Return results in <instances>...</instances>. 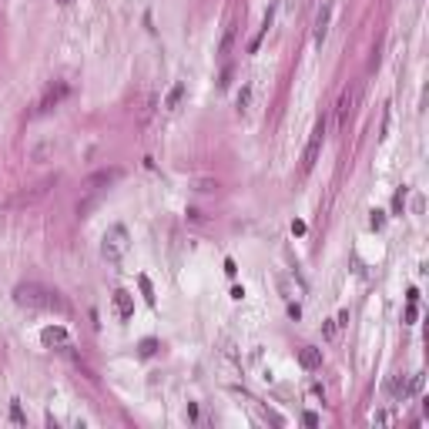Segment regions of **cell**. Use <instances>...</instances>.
Segmentation results:
<instances>
[{
	"label": "cell",
	"instance_id": "obj_2",
	"mask_svg": "<svg viewBox=\"0 0 429 429\" xmlns=\"http://www.w3.org/2000/svg\"><path fill=\"white\" fill-rule=\"evenodd\" d=\"M128 248H131V238H128V228H124V225H114V228L104 231V238H101V255H104V261H111V265L124 261Z\"/></svg>",
	"mask_w": 429,
	"mask_h": 429
},
{
	"label": "cell",
	"instance_id": "obj_11",
	"mask_svg": "<svg viewBox=\"0 0 429 429\" xmlns=\"http://www.w3.org/2000/svg\"><path fill=\"white\" fill-rule=\"evenodd\" d=\"M117 178H121V171H117V168L97 171V174H91V178H87V188H104V185H114Z\"/></svg>",
	"mask_w": 429,
	"mask_h": 429
},
{
	"label": "cell",
	"instance_id": "obj_20",
	"mask_svg": "<svg viewBox=\"0 0 429 429\" xmlns=\"http://www.w3.org/2000/svg\"><path fill=\"white\" fill-rule=\"evenodd\" d=\"M322 336H325V339L336 336V322H325V325H322Z\"/></svg>",
	"mask_w": 429,
	"mask_h": 429
},
{
	"label": "cell",
	"instance_id": "obj_21",
	"mask_svg": "<svg viewBox=\"0 0 429 429\" xmlns=\"http://www.w3.org/2000/svg\"><path fill=\"white\" fill-rule=\"evenodd\" d=\"M302 423H305V426H318V416H315V412H305Z\"/></svg>",
	"mask_w": 429,
	"mask_h": 429
},
{
	"label": "cell",
	"instance_id": "obj_14",
	"mask_svg": "<svg viewBox=\"0 0 429 429\" xmlns=\"http://www.w3.org/2000/svg\"><path fill=\"white\" fill-rule=\"evenodd\" d=\"M138 352L144 355V359H148V355H154V352H158V339H141V345H138Z\"/></svg>",
	"mask_w": 429,
	"mask_h": 429
},
{
	"label": "cell",
	"instance_id": "obj_15",
	"mask_svg": "<svg viewBox=\"0 0 429 429\" xmlns=\"http://www.w3.org/2000/svg\"><path fill=\"white\" fill-rule=\"evenodd\" d=\"M248 101H252V87L245 84L242 91H238V97H235V104H238V111H245V108H248Z\"/></svg>",
	"mask_w": 429,
	"mask_h": 429
},
{
	"label": "cell",
	"instance_id": "obj_18",
	"mask_svg": "<svg viewBox=\"0 0 429 429\" xmlns=\"http://www.w3.org/2000/svg\"><path fill=\"white\" fill-rule=\"evenodd\" d=\"M369 225H372V228H382V225H386V211H372Z\"/></svg>",
	"mask_w": 429,
	"mask_h": 429
},
{
	"label": "cell",
	"instance_id": "obj_7",
	"mask_svg": "<svg viewBox=\"0 0 429 429\" xmlns=\"http://www.w3.org/2000/svg\"><path fill=\"white\" fill-rule=\"evenodd\" d=\"M329 20H332V7L329 3H322L315 14V44L322 47L325 44V37H329Z\"/></svg>",
	"mask_w": 429,
	"mask_h": 429
},
{
	"label": "cell",
	"instance_id": "obj_6",
	"mask_svg": "<svg viewBox=\"0 0 429 429\" xmlns=\"http://www.w3.org/2000/svg\"><path fill=\"white\" fill-rule=\"evenodd\" d=\"M114 312H117L121 322H128V318L134 315V295L124 292V288H117V292H114Z\"/></svg>",
	"mask_w": 429,
	"mask_h": 429
},
{
	"label": "cell",
	"instance_id": "obj_9",
	"mask_svg": "<svg viewBox=\"0 0 429 429\" xmlns=\"http://www.w3.org/2000/svg\"><path fill=\"white\" fill-rule=\"evenodd\" d=\"M40 342L44 345H67V329L64 325H47L40 332Z\"/></svg>",
	"mask_w": 429,
	"mask_h": 429
},
{
	"label": "cell",
	"instance_id": "obj_16",
	"mask_svg": "<svg viewBox=\"0 0 429 429\" xmlns=\"http://www.w3.org/2000/svg\"><path fill=\"white\" fill-rule=\"evenodd\" d=\"M10 423H17V426H24V423H27V416L20 412V406H17V402L10 406Z\"/></svg>",
	"mask_w": 429,
	"mask_h": 429
},
{
	"label": "cell",
	"instance_id": "obj_1",
	"mask_svg": "<svg viewBox=\"0 0 429 429\" xmlns=\"http://www.w3.org/2000/svg\"><path fill=\"white\" fill-rule=\"evenodd\" d=\"M14 302H17L20 309H57V312H64V299L57 295L54 288H44L37 282H20L17 288H14Z\"/></svg>",
	"mask_w": 429,
	"mask_h": 429
},
{
	"label": "cell",
	"instance_id": "obj_25",
	"mask_svg": "<svg viewBox=\"0 0 429 429\" xmlns=\"http://www.w3.org/2000/svg\"><path fill=\"white\" fill-rule=\"evenodd\" d=\"M60 3H64V7H67V3H74V0H60Z\"/></svg>",
	"mask_w": 429,
	"mask_h": 429
},
{
	"label": "cell",
	"instance_id": "obj_10",
	"mask_svg": "<svg viewBox=\"0 0 429 429\" xmlns=\"http://www.w3.org/2000/svg\"><path fill=\"white\" fill-rule=\"evenodd\" d=\"M299 362H302V369H309V372H312V369H318V366H322V349L305 345V349L299 352Z\"/></svg>",
	"mask_w": 429,
	"mask_h": 429
},
{
	"label": "cell",
	"instance_id": "obj_24",
	"mask_svg": "<svg viewBox=\"0 0 429 429\" xmlns=\"http://www.w3.org/2000/svg\"><path fill=\"white\" fill-rule=\"evenodd\" d=\"M225 272H228V275H235V272H238V265H235L231 258H225Z\"/></svg>",
	"mask_w": 429,
	"mask_h": 429
},
{
	"label": "cell",
	"instance_id": "obj_12",
	"mask_svg": "<svg viewBox=\"0 0 429 429\" xmlns=\"http://www.w3.org/2000/svg\"><path fill=\"white\" fill-rule=\"evenodd\" d=\"M235 34H238V24H228V27H225L222 44H218V54H222V57L231 54V47H235Z\"/></svg>",
	"mask_w": 429,
	"mask_h": 429
},
{
	"label": "cell",
	"instance_id": "obj_19",
	"mask_svg": "<svg viewBox=\"0 0 429 429\" xmlns=\"http://www.w3.org/2000/svg\"><path fill=\"white\" fill-rule=\"evenodd\" d=\"M419 389H423V372H416L412 382H409V392H419Z\"/></svg>",
	"mask_w": 429,
	"mask_h": 429
},
{
	"label": "cell",
	"instance_id": "obj_5",
	"mask_svg": "<svg viewBox=\"0 0 429 429\" xmlns=\"http://www.w3.org/2000/svg\"><path fill=\"white\" fill-rule=\"evenodd\" d=\"M355 104H359V84L345 87V91H342V97H339V124H345V121L352 117Z\"/></svg>",
	"mask_w": 429,
	"mask_h": 429
},
{
	"label": "cell",
	"instance_id": "obj_17",
	"mask_svg": "<svg viewBox=\"0 0 429 429\" xmlns=\"http://www.w3.org/2000/svg\"><path fill=\"white\" fill-rule=\"evenodd\" d=\"M402 205H406V188L396 191V198H392V211H402Z\"/></svg>",
	"mask_w": 429,
	"mask_h": 429
},
{
	"label": "cell",
	"instance_id": "obj_8",
	"mask_svg": "<svg viewBox=\"0 0 429 429\" xmlns=\"http://www.w3.org/2000/svg\"><path fill=\"white\" fill-rule=\"evenodd\" d=\"M185 94H188L185 81H174V84H171V91L165 94V111H178V108H181V101H185Z\"/></svg>",
	"mask_w": 429,
	"mask_h": 429
},
{
	"label": "cell",
	"instance_id": "obj_22",
	"mask_svg": "<svg viewBox=\"0 0 429 429\" xmlns=\"http://www.w3.org/2000/svg\"><path fill=\"white\" fill-rule=\"evenodd\" d=\"M288 315H292V318H299V315H302V309H299V302H288Z\"/></svg>",
	"mask_w": 429,
	"mask_h": 429
},
{
	"label": "cell",
	"instance_id": "obj_13",
	"mask_svg": "<svg viewBox=\"0 0 429 429\" xmlns=\"http://www.w3.org/2000/svg\"><path fill=\"white\" fill-rule=\"evenodd\" d=\"M138 285H141V295H144V302H148V305H154V285H151V279L148 275H138Z\"/></svg>",
	"mask_w": 429,
	"mask_h": 429
},
{
	"label": "cell",
	"instance_id": "obj_3",
	"mask_svg": "<svg viewBox=\"0 0 429 429\" xmlns=\"http://www.w3.org/2000/svg\"><path fill=\"white\" fill-rule=\"evenodd\" d=\"M322 141H325V121H318L315 128H312V134H309V144H305V154H302V174H309V171L315 168Z\"/></svg>",
	"mask_w": 429,
	"mask_h": 429
},
{
	"label": "cell",
	"instance_id": "obj_4",
	"mask_svg": "<svg viewBox=\"0 0 429 429\" xmlns=\"http://www.w3.org/2000/svg\"><path fill=\"white\" fill-rule=\"evenodd\" d=\"M67 91H71V87H67L64 81H54V84L47 87V94H44V97L37 101V114H47V111H54L57 104H60V101L67 97Z\"/></svg>",
	"mask_w": 429,
	"mask_h": 429
},
{
	"label": "cell",
	"instance_id": "obj_23",
	"mask_svg": "<svg viewBox=\"0 0 429 429\" xmlns=\"http://www.w3.org/2000/svg\"><path fill=\"white\" fill-rule=\"evenodd\" d=\"M406 322H416V302H409V309H406Z\"/></svg>",
	"mask_w": 429,
	"mask_h": 429
}]
</instances>
